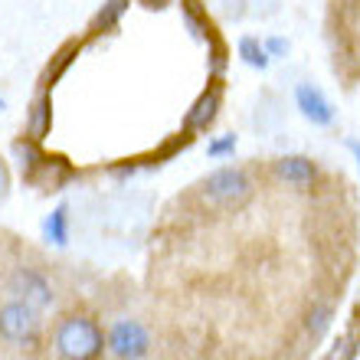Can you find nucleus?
<instances>
[{
	"label": "nucleus",
	"mask_w": 360,
	"mask_h": 360,
	"mask_svg": "<svg viewBox=\"0 0 360 360\" xmlns=\"http://www.w3.org/2000/svg\"><path fill=\"white\" fill-rule=\"evenodd\" d=\"M200 193L210 207L236 210L252 197V177L243 167H219L200 184Z\"/></svg>",
	"instance_id": "f257e3e1"
},
{
	"label": "nucleus",
	"mask_w": 360,
	"mask_h": 360,
	"mask_svg": "<svg viewBox=\"0 0 360 360\" xmlns=\"http://www.w3.org/2000/svg\"><path fill=\"white\" fill-rule=\"evenodd\" d=\"M56 351L66 360H92L102 351V331L89 318H66L56 328Z\"/></svg>",
	"instance_id": "f03ea898"
},
{
	"label": "nucleus",
	"mask_w": 360,
	"mask_h": 360,
	"mask_svg": "<svg viewBox=\"0 0 360 360\" xmlns=\"http://www.w3.org/2000/svg\"><path fill=\"white\" fill-rule=\"evenodd\" d=\"M108 351L122 360H141L144 354L151 351V334L144 331L141 321L122 318V321H115L112 331H108Z\"/></svg>",
	"instance_id": "7ed1b4c3"
},
{
	"label": "nucleus",
	"mask_w": 360,
	"mask_h": 360,
	"mask_svg": "<svg viewBox=\"0 0 360 360\" xmlns=\"http://www.w3.org/2000/svg\"><path fill=\"white\" fill-rule=\"evenodd\" d=\"M37 334V308L27 302H10L0 308V338L10 344L30 341Z\"/></svg>",
	"instance_id": "20e7f679"
},
{
	"label": "nucleus",
	"mask_w": 360,
	"mask_h": 360,
	"mask_svg": "<svg viewBox=\"0 0 360 360\" xmlns=\"http://www.w3.org/2000/svg\"><path fill=\"white\" fill-rule=\"evenodd\" d=\"M10 292L17 295L20 302L33 304V308H46V304H53V288H49L46 278H43L39 272H33V269H20V272H13V278H10Z\"/></svg>",
	"instance_id": "39448f33"
},
{
	"label": "nucleus",
	"mask_w": 360,
	"mask_h": 360,
	"mask_svg": "<svg viewBox=\"0 0 360 360\" xmlns=\"http://www.w3.org/2000/svg\"><path fill=\"white\" fill-rule=\"evenodd\" d=\"M295 105H298V112H302L311 124H331L334 122L331 102H328L321 95V89L311 86V82H302V86L295 89Z\"/></svg>",
	"instance_id": "423d86ee"
},
{
	"label": "nucleus",
	"mask_w": 360,
	"mask_h": 360,
	"mask_svg": "<svg viewBox=\"0 0 360 360\" xmlns=\"http://www.w3.org/2000/svg\"><path fill=\"white\" fill-rule=\"evenodd\" d=\"M318 174L311 158H302V154H288V158H278L275 161V177L288 184V187H308Z\"/></svg>",
	"instance_id": "0eeeda50"
},
{
	"label": "nucleus",
	"mask_w": 360,
	"mask_h": 360,
	"mask_svg": "<svg viewBox=\"0 0 360 360\" xmlns=\"http://www.w3.org/2000/svg\"><path fill=\"white\" fill-rule=\"evenodd\" d=\"M219 115V89H210L193 102V108L187 112V128L190 131H207L210 124L217 122Z\"/></svg>",
	"instance_id": "6e6552de"
},
{
	"label": "nucleus",
	"mask_w": 360,
	"mask_h": 360,
	"mask_svg": "<svg viewBox=\"0 0 360 360\" xmlns=\"http://www.w3.org/2000/svg\"><path fill=\"white\" fill-rule=\"evenodd\" d=\"M49 124H53V105H49V92H39L30 105V118H27V134L43 141L49 134Z\"/></svg>",
	"instance_id": "1a4fd4ad"
},
{
	"label": "nucleus",
	"mask_w": 360,
	"mask_h": 360,
	"mask_svg": "<svg viewBox=\"0 0 360 360\" xmlns=\"http://www.w3.org/2000/svg\"><path fill=\"white\" fill-rule=\"evenodd\" d=\"M30 180L46 190H59L69 180V167H66V161H59V158H43V161L37 164V171L30 174Z\"/></svg>",
	"instance_id": "9d476101"
},
{
	"label": "nucleus",
	"mask_w": 360,
	"mask_h": 360,
	"mask_svg": "<svg viewBox=\"0 0 360 360\" xmlns=\"http://www.w3.org/2000/svg\"><path fill=\"white\" fill-rule=\"evenodd\" d=\"M252 124H256L259 134H272L278 131V124H282V112H278V98L275 95H262V102L256 105V112H252Z\"/></svg>",
	"instance_id": "9b49d317"
},
{
	"label": "nucleus",
	"mask_w": 360,
	"mask_h": 360,
	"mask_svg": "<svg viewBox=\"0 0 360 360\" xmlns=\"http://www.w3.org/2000/svg\"><path fill=\"white\" fill-rule=\"evenodd\" d=\"M131 7V0H105L102 4V10L95 13V20H92V30L95 33H105V30H115L118 23H122V17H124V10Z\"/></svg>",
	"instance_id": "f8f14e48"
},
{
	"label": "nucleus",
	"mask_w": 360,
	"mask_h": 360,
	"mask_svg": "<svg viewBox=\"0 0 360 360\" xmlns=\"http://www.w3.org/2000/svg\"><path fill=\"white\" fill-rule=\"evenodd\" d=\"M239 56H243V63L252 69H269V53H266V43H259L256 37H243L239 39Z\"/></svg>",
	"instance_id": "ddd939ff"
},
{
	"label": "nucleus",
	"mask_w": 360,
	"mask_h": 360,
	"mask_svg": "<svg viewBox=\"0 0 360 360\" xmlns=\"http://www.w3.org/2000/svg\"><path fill=\"white\" fill-rule=\"evenodd\" d=\"M43 233H46L49 243H56V246H66L69 239V207H56L53 213H49L46 226H43Z\"/></svg>",
	"instance_id": "4468645a"
},
{
	"label": "nucleus",
	"mask_w": 360,
	"mask_h": 360,
	"mask_svg": "<svg viewBox=\"0 0 360 360\" xmlns=\"http://www.w3.org/2000/svg\"><path fill=\"white\" fill-rule=\"evenodd\" d=\"M328 328H331V308L321 304V308H314V311L308 314V331H311V338H321Z\"/></svg>",
	"instance_id": "2eb2a0df"
},
{
	"label": "nucleus",
	"mask_w": 360,
	"mask_h": 360,
	"mask_svg": "<svg viewBox=\"0 0 360 360\" xmlns=\"http://www.w3.org/2000/svg\"><path fill=\"white\" fill-rule=\"evenodd\" d=\"M354 354H357V344H354L351 338H341V341L331 347L328 360H354Z\"/></svg>",
	"instance_id": "dca6fc26"
},
{
	"label": "nucleus",
	"mask_w": 360,
	"mask_h": 360,
	"mask_svg": "<svg viewBox=\"0 0 360 360\" xmlns=\"http://www.w3.org/2000/svg\"><path fill=\"white\" fill-rule=\"evenodd\" d=\"M233 148H236V134H226V138H219V141L210 144L207 154H210V158H219V154H229Z\"/></svg>",
	"instance_id": "f3484780"
},
{
	"label": "nucleus",
	"mask_w": 360,
	"mask_h": 360,
	"mask_svg": "<svg viewBox=\"0 0 360 360\" xmlns=\"http://www.w3.org/2000/svg\"><path fill=\"white\" fill-rule=\"evenodd\" d=\"M288 49H292V43H288V39H282V37L266 39V53H269V56H288Z\"/></svg>",
	"instance_id": "a211bd4d"
},
{
	"label": "nucleus",
	"mask_w": 360,
	"mask_h": 360,
	"mask_svg": "<svg viewBox=\"0 0 360 360\" xmlns=\"http://www.w3.org/2000/svg\"><path fill=\"white\" fill-rule=\"evenodd\" d=\"M7 197V171H4V161H0V203Z\"/></svg>",
	"instance_id": "6ab92c4d"
},
{
	"label": "nucleus",
	"mask_w": 360,
	"mask_h": 360,
	"mask_svg": "<svg viewBox=\"0 0 360 360\" xmlns=\"http://www.w3.org/2000/svg\"><path fill=\"white\" fill-rule=\"evenodd\" d=\"M144 7H151V10H161V7H167L171 0H141Z\"/></svg>",
	"instance_id": "aec40b11"
},
{
	"label": "nucleus",
	"mask_w": 360,
	"mask_h": 360,
	"mask_svg": "<svg viewBox=\"0 0 360 360\" xmlns=\"http://www.w3.org/2000/svg\"><path fill=\"white\" fill-rule=\"evenodd\" d=\"M347 148H351L354 158H357V171H360V141H347Z\"/></svg>",
	"instance_id": "412c9836"
},
{
	"label": "nucleus",
	"mask_w": 360,
	"mask_h": 360,
	"mask_svg": "<svg viewBox=\"0 0 360 360\" xmlns=\"http://www.w3.org/2000/svg\"><path fill=\"white\" fill-rule=\"evenodd\" d=\"M4 108H7V102H4V95H0V112H4Z\"/></svg>",
	"instance_id": "4be33fe9"
}]
</instances>
